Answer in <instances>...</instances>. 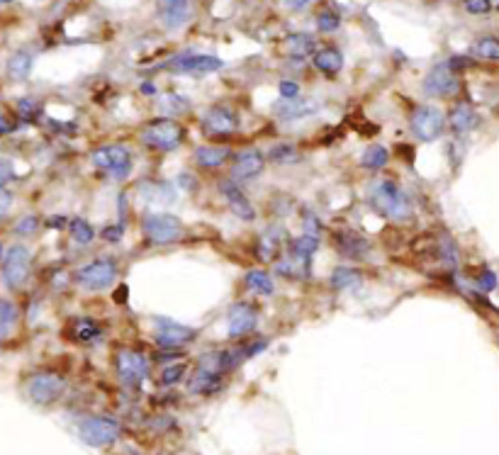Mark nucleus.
Masks as SVG:
<instances>
[{"mask_svg": "<svg viewBox=\"0 0 499 455\" xmlns=\"http://www.w3.org/2000/svg\"><path fill=\"white\" fill-rule=\"evenodd\" d=\"M497 273L490 270V268H482L480 278H478V287L482 292H492V290H497Z\"/></svg>", "mask_w": 499, "mask_h": 455, "instance_id": "obj_44", "label": "nucleus"}, {"mask_svg": "<svg viewBox=\"0 0 499 455\" xmlns=\"http://www.w3.org/2000/svg\"><path fill=\"white\" fill-rule=\"evenodd\" d=\"M156 13L166 30H180L190 17V0H156Z\"/></svg>", "mask_w": 499, "mask_h": 455, "instance_id": "obj_19", "label": "nucleus"}, {"mask_svg": "<svg viewBox=\"0 0 499 455\" xmlns=\"http://www.w3.org/2000/svg\"><path fill=\"white\" fill-rule=\"evenodd\" d=\"M158 349H173V351H180L183 346H188L190 341L197 339V329L192 327H185V324H178V322H168V319H161V324L156 327V334H154Z\"/></svg>", "mask_w": 499, "mask_h": 455, "instance_id": "obj_17", "label": "nucleus"}, {"mask_svg": "<svg viewBox=\"0 0 499 455\" xmlns=\"http://www.w3.org/2000/svg\"><path fill=\"white\" fill-rule=\"evenodd\" d=\"M363 280H366L363 270L353 268V265H339V268H334L331 275H329V285H331L334 290H339V292L358 290L363 285Z\"/></svg>", "mask_w": 499, "mask_h": 455, "instance_id": "obj_23", "label": "nucleus"}, {"mask_svg": "<svg viewBox=\"0 0 499 455\" xmlns=\"http://www.w3.org/2000/svg\"><path fill=\"white\" fill-rule=\"evenodd\" d=\"M312 64L324 76H336L344 68V54L336 47H322L312 54Z\"/></svg>", "mask_w": 499, "mask_h": 455, "instance_id": "obj_24", "label": "nucleus"}, {"mask_svg": "<svg viewBox=\"0 0 499 455\" xmlns=\"http://www.w3.org/2000/svg\"><path fill=\"white\" fill-rule=\"evenodd\" d=\"M200 129L207 136H229L239 129V115L229 105H214L202 115Z\"/></svg>", "mask_w": 499, "mask_h": 455, "instance_id": "obj_13", "label": "nucleus"}, {"mask_svg": "<svg viewBox=\"0 0 499 455\" xmlns=\"http://www.w3.org/2000/svg\"><path fill=\"white\" fill-rule=\"evenodd\" d=\"M122 234H124V226L122 224H107L105 229H103V239H105V241H112V243L120 241Z\"/></svg>", "mask_w": 499, "mask_h": 455, "instance_id": "obj_50", "label": "nucleus"}, {"mask_svg": "<svg viewBox=\"0 0 499 455\" xmlns=\"http://www.w3.org/2000/svg\"><path fill=\"white\" fill-rule=\"evenodd\" d=\"M224 388V375L222 373H212V371H205V368H197L195 375L190 378L188 383V390L192 395H214Z\"/></svg>", "mask_w": 499, "mask_h": 455, "instance_id": "obj_22", "label": "nucleus"}, {"mask_svg": "<svg viewBox=\"0 0 499 455\" xmlns=\"http://www.w3.org/2000/svg\"><path fill=\"white\" fill-rule=\"evenodd\" d=\"M278 93H280V100H295L300 98V85L295 81H280L278 83Z\"/></svg>", "mask_w": 499, "mask_h": 455, "instance_id": "obj_47", "label": "nucleus"}, {"mask_svg": "<svg viewBox=\"0 0 499 455\" xmlns=\"http://www.w3.org/2000/svg\"><path fill=\"white\" fill-rule=\"evenodd\" d=\"M243 283H246V290L253 295H261V297H268V295L275 292V283H273V275L268 270H261V268H253L243 275Z\"/></svg>", "mask_w": 499, "mask_h": 455, "instance_id": "obj_29", "label": "nucleus"}, {"mask_svg": "<svg viewBox=\"0 0 499 455\" xmlns=\"http://www.w3.org/2000/svg\"><path fill=\"white\" fill-rule=\"evenodd\" d=\"M446 64H448V68H451L453 73H458V71H463V68H470V66L475 64V61L468 59V56H451Z\"/></svg>", "mask_w": 499, "mask_h": 455, "instance_id": "obj_49", "label": "nucleus"}, {"mask_svg": "<svg viewBox=\"0 0 499 455\" xmlns=\"http://www.w3.org/2000/svg\"><path fill=\"white\" fill-rule=\"evenodd\" d=\"M463 8L470 15H487L492 10V0H463Z\"/></svg>", "mask_w": 499, "mask_h": 455, "instance_id": "obj_45", "label": "nucleus"}, {"mask_svg": "<svg viewBox=\"0 0 499 455\" xmlns=\"http://www.w3.org/2000/svg\"><path fill=\"white\" fill-rule=\"evenodd\" d=\"M39 226H42V219H39L37 214H25L22 219H18V224H15L13 231L18 236H35Z\"/></svg>", "mask_w": 499, "mask_h": 455, "instance_id": "obj_42", "label": "nucleus"}, {"mask_svg": "<svg viewBox=\"0 0 499 455\" xmlns=\"http://www.w3.org/2000/svg\"><path fill=\"white\" fill-rule=\"evenodd\" d=\"M115 366H117V375H120L122 385L124 388H132V390H137L146 380V375H149V358H146L144 353H139V351H132V349L117 351Z\"/></svg>", "mask_w": 499, "mask_h": 455, "instance_id": "obj_10", "label": "nucleus"}, {"mask_svg": "<svg viewBox=\"0 0 499 455\" xmlns=\"http://www.w3.org/2000/svg\"><path fill=\"white\" fill-rule=\"evenodd\" d=\"M3 256H5V248H3V243H0V261H3Z\"/></svg>", "mask_w": 499, "mask_h": 455, "instance_id": "obj_57", "label": "nucleus"}, {"mask_svg": "<svg viewBox=\"0 0 499 455\" xmlns=\"http://www.w3.org/2000/svg\"><path fill=\"white\" fill-rule=\"evenodd\" d=\"M185 141V127L173 117H158L144 124L141 144L154 151H175Z\"/></svg>", "mask_w": 499, "mask_h": 455, "instance_id": "obj_2", "label": "nucleus"}, {"mask_svg": "<svg viewBox=\"0 0 499 455\" xmlns=\"http://www.w3.org/2000/svg\"><path fill=\"white\" fill-rule=\"evenodd\" d=\"M339 27H341V17L334 13V10H322V13L317 15V30L319 32L331 34V32H336Z\"/></svg>", "mask_w": 499, "mask_h": 455, "instance_id": "obj_41", "label": "nucleus"}, {"mask_svg": "<svg viewBox=\"0 0 499 455\" xmlns=\"http://www.w3.org/2000/svg\"><path fill=\"white\" fill-rule=\"evenodd\" d=\"M100 336H103V327H100L95 319H88V317H81V319L71 322V339L78 341L83 346L95 344Z\"/></svg>", "mask_w": 499, "mask_h": 455, "instance_id": "obj_28", "label": "nucleus"}, {"mask_svg": "<svg viewBox=\"0 0 499 455\" xmlns=\"http://www.w3.org/2000/svg\"><path fill=\"white\" fill-rule=\"evenodd\" d=\"M166 68L183 76H207L224 68V61L214 54H197V51H183L166 61Z\"/></svg>", "mask_w": 499, "mask_h": 455, "instance_id": "obj_5", "label": "nucleus"}, {"mask_svg": "<svg viewBox=\"0 0 499 455\" xmlns=\"http://www.w3.org/2000/svg\"><path fill=\"white\" fill-rule=\"evenodd\" d=\"M141 95H156V85L154 83H141Z\"/></svg>", "mask_w": 499, "mask_h": 455, "instance_id": "obj_56", "label": "nucleus"}, {"mask_svg": "<svg viewBox=\"0 0 499 455\" xmlns=\"http://www.w3.org/2000/svg\"><path fill=\"white\" fill-rule=\"evenodd\" d=\"M185 373H188V366H185V363H171V366H166L161 371L158 383H161L163 388H173V385H178L180 380L185 378Z\"/></svg>", "mask_w": 499, "mask_h": 455, "instance_id": "obj_38", "label": "nucleus"}, {"mask_svg": "<svg viewBox=\"0 0 499 455\" xmlns=\"http://www.w3.org/2000/svg\"><path fill=\"white\" fill-rule=\"evenodd\" d=\"M497 8H499V3H497Z\"/></svg>", "mask_w": 499, "mask_h": 455, "instance_id": "obj_59", "label": "nucleus"}, {"mask_svg": "<svg viewBox=\"0 0 499 455\" xmlns=\"http://www.w3.org/2000/svg\"><path fill=\"white\" fill-rule=\"evenodd\" d=\"M15 119H10L5 112H0V136H5V134H10V132H15Z\"/></svg>", "mask_w": 499, "mask_h": 455, "instance_id": "obj_52", "label": "nucleus"}, {"mask_svg": "<svg viewBox=\"0 0 499 455\" xmlns=\"http://www.w3.org/2000/svg\"><path fill=\"white\" fill-rule=\"evenodd\" d=\"M141 231L151 243L163 246V243L180 241L185 234V226L178 217L168 212H146L144 219H141Z\"/></svg>", "mask_w": 499, "mask_h": 455, "instance_id": "obj_4", "label": "nucleus"}, {"mask_svg": "<svg viewBox=\"0 0 499 455\" xmlns=\"http://www.w3.org/2000/svg\"><path fill=\"white\" fill-rule=\"evenodd\" d=\"M78 436L86 446L103 448L120 439V424L110 417H88L78 424Z\"/></svg>", "mask_w": 499, "mask_h": 455, "instance_id": "obj_9", "label": "nucleus"}, {"mask_svg": "<svg viewBox=\"0 0 499 455\" xmlns=\"http://www.w3.org/2000/svg\"><path fill=\"white\" fill-rule=\"evenodd\" d=\"M265 153L258 149H243L234 156L231 161V180L236 183H248V180H256L261 173L265 170Z\"/></svg>", "mask_w": 499, "mask_h": 455, "instance_id": "obj_16", "label": "nucleus"}, {"mask_svg": "<svg viewBox=\"0 0 499 455\" xmlns=\"http://www.w3.org/2000/svg\"><path fill=\"white\" fill-rule=\"evenodd\" d=\"M280 236H283L280 229H268V231L261 234V239H258V258L263 261V263H270V261L278 258V253H280V248H283Z\"/></svg>", "mask_w": 499, "mask_h": 455, "instance_id": "obj_31", "label": "nucleus"}, {"mask_svg": "<svg viewBox=\"0 0 499 455\" xmlns=\"http://www.w3.org/2000/svg\"><path fill=\"white\" fill-rule=\"evenodd\" d=\"M388 161H390V149L388 146L373 144L361 153V166L366 170H375L378 173V170H383L385 166H388Z\"/></svg>", "mask_w": 499, "mask_h": 455, "instance_id": "obj_32", "label": "nucleus"}, {"mask_svg": "<svg viewBox=\"0 0 499 455\" xmlns=\"http://www.w3.org/2000/svg\"><path fill=\"white\" fill-rule=\"evenodd\" d=\"M139 192L146 197V200H151V202H163V204H168V202H173L175 200V190H173V185L171 183H141L139 185Z\"/></svg>", "mask_w": 499, "mask_h": 455, "instance_id": "obj_33", "label": "nucleus"}, {"mask_svg": "<svg viewBox=\"0 0 499 455\" xmlns=\"http://www.w3.org/2000/svg\"><path fill=\"white\" fill-rule=\"evenodd\" d=\"M319 110H322V102H317V100H305V98L280 100L275 105V117L283 119V122H297V119L317 115Z\"/></svg>", "mask_w": 499, "mask_h": 455, "instance_id": "obj_20", "label": "nucleus"}, {"mask_svg": "<svg viewBox=\"0 0 499 455\" xmlns=\"http://www.w3.org/2000/svg\"><path fill=\"white\" fill-rule=\"evenodd\" d=\"M69 231H71V236H73V241H78V243H90L95 239V229H93V224H90L88 219H83V217H73L69 221Z\"/></svg>", "mask_w": 499, "mask_h": 455, "instance_id": "obj_36", "label": "nucleus"}, {"mask_svg": "<svg viewBox=\"0 0 499 455\" xmlns=\"http://www.w3.org/2000/svg\"><path fill=\"white\" fill-rule=\"evenodd\" d=\"M290 10H307L309 5H314V0H283Z\"/></svg>", "mask_w": 499, "mask_h": 455, "instance_id": "obj_54", "label": "nucleus"}, {"mask_svg": "<svg viewBox=\"0 0 499 455\" xmlns=\"http://www.w3.org/2000/svg\"><path fill=\"white\" fill-rule=\"evenodd\" d=\"M61 224H69V221H66L64 217H52V219L47 221L49 229H61Z\"/></svg>", "mask_w": 499, "mask_h": 455, "instance_id": "obj_55", "label": "nucleus"}, {"mask_svg": "<svg viewBox=\"0 0 499 455\" xmlns=\"http://www.w3.org/2000/svg\"><path fill=\"white\" fill-rule=\"evenodd\" d=\"M319 236H312V234H300L295 236L290 241V256L297 263L302 265H309V261L314 258V253L319 251Z\"/></svg>", "mask_w": 499, "mask_h": 455, "instance_id": "obj_27", "label": "nucleus"}, {"mask_svg": "<svg viewBox=\"0 0 499 455\" xmlns=\"http://www.w3.org/2000/svg\"><path fill=\"white\" fill-rule=\"evenodd\" d=\"M334 246L349 261H366L373 251L371 241L361 231L349 229V226H341V229L334 231Z\"/></svg>", "mask_w": 499, "mask_h": 455, "instance_id": "obj_15", "label": "nucleus"}, {"mask_svg": "<svg viewBox=\"0 0 499 455\" xmlns=\"http://www.w3.org/2000/svg\"><path fill=\"white\" fill-rule=\"evenodd\" d=\"M448 124H451V132L456 136H465L480 124V115L470 102H458L448 115Z\"/></svg>", "mask_w": 499, "mask_h": 455, "instance_id": "obj_21", "label": "nucleus"}, {"mask_svg": "<svg viewBox=\"0 0 499 455\" xmlns=\"http://www.w3.org/2000/svg\"><path fill=\"white\" fill-rule=\"evenodd\" d=\"M15 322H18V309H15L13 302H8V300H0V341L10 334V329L15 327Z\"/></svg>", "mask_w": 499, "mask_h": 455, "instance_id": "obj_37", "label": "nucleus"}, {"mask_svg": "<svg viewBox=\"0 0 499 455\" xmlns=\"http://www.w3.org/2000/svg\"><path fill=\"white\" fill-rule=\"evenodd\" d=\"M32 66H35V56H32V51L20 49L8 59V76L15 78V81H25V78H30Z\"/></svg>", "mask_w": 499, "mask_h": 455, "instance_id": "obj_30", "label": "nucleus"}, {"mask_svg": "<svg viewBox=\"0 0 499 455\" xmlns=\"http://www.w3.org/2000/svg\"><path fill=\"white\" fill-rule=\"evenodd\" d=\"M117 261L107 258V256H100V258H93L78 270V285L86 290H107L115 285L117 280Z\"/></svg>", "mask_w": 499, "mask_h": 455, "instance_id": "obj_6", "label": "nucleus"}, {"mask_svg": "<svg viewBox=\"0 0 499 455\" xmlns=\"http://www.w3.org/2000/svg\"><path fill=\"white\" fill-rule=\"evenodd\" d=\"M302 224H305V234H312V236L322 234V219L317 217L312 209H302Z\"/></svg>", "mask_w": 499, "mask_h": 455, "instance_id": "obj_43", "label": "nucleus"}, {"mask_svg": "<svg viewBox=\"0 0 499 455\" xmlns=\"http://www.w3.org/2000/svg\"><path fill=\"white\" fill-rule=\"evenodd\" d=\"M371 202L380 214L393 221H407L414 214L410 197L402 192V187L393 178H380L371 185Z\"/></svg>", "mask_w": 499, "mask_h": 455, "instance_id": "obj_1", "label": "nucleus"}, {"mask_svg": "<svg viewBox=\"0 0 499 455\" xmlns=\"http://www.w3.org/2000/svg\"><path fill=\"white\" fill-rule=\"evenodd\" d=\"M0 3H8V0H0Z\"/></svg>", "mask_w": 499, "mask_h": 455, "instance_id": "obj_58", "label": "nucleus"}, {"mask_svg": "<svg viewBox=\"0 0 499 455\" xmlns=\"http://www.w3.org/2000/svg\"><path fill=\"white\" fill-rule=\"evenodd\" d=\"M3 280L5 285L10 290H18L27 283V278H30L32 273V253L27 246H22V243H15V246H10L8 251L3 256Z\"/></svg>", "mask_w": 499, "mask_h": 455, "instance_id": "obj_7", "label": "nucleus"}, {"mask_svg": "<svg viewBox=\"0 0 499 455\" xmlns=\"http://www.w3.org/2000/svg\"><path fill=\"white\" fill-rule=\"evenodd\" d=\"M297 261L292 258H275V273L278 275H283V278H295V273H297Z\"/></svg>", "mask_w": 499, "mask_h": 455, "instance_id": "obj_46", "label": "nucleus"}, {"mask_svg": "<svg viewBox=\"0 0 499 455\" xmlns=\"http://www.w3.org/2000/svg\"><path fill=\"white\" fill-rule=\"evenodd\" d=\"M229 156H231V149H226V146H197L192 158H195V163L200 168L212 170V168L224 166V163L229 161Z\"/></svg>", "mask_w": 499, "mask_h": 455, "instance_id": "obj_26", "label": "nucleus"}, {"mask_svg": "<svg viewBox=\"0 0 499 455\" xmlns=\"http://www.w3.org/2000/svg\"><path fill=\"white\" fill-rule=\"evenodd\" d=\"M422 90L429 98H453V95L461 93V78H458V73H453L444 61V64H436L427 76H424Z\"/></svg>", "mask_w": 499, "mask_h": 455, "instance_id": "obj_12", "label": "nucleus"}, {"mask_svg": "<svg viewBox=\"0 0 499 455\" xmlns=\"http://www.w3.org/2000/svg\"><path fill=\"white\" fill-rule=\"evenodd\" d=\"M446 117L439 107L434 105H422L412 112L410 117V129L419 141H436L444 134Z\"/></svg>", "mask_w": 499, "mask_h": 455, "instance_id": "obj_11", "label": "nucleus"}, {"mask_svg": "<svg viewBox=\"0 0 499 455\" xmlns=\"http://www.w3.org/2000/svg\"><path fill=\"white\" fill-rule=\"evenodd\" d=\"M90 161H93L100 170L110 173L115 180H124L129 173H132V151L122 144L100 146V149L93 151Z\"/></svg>", "mask_w": 499, "mask_h": 455, "instance_id": "obj_8", "label": "nucleus"}, {"mask_svg": "<svg viewBox=\"0 0 499 455\" xmlns=\"http://www.w3.org/2000/svg\"><path fill=\"white\" fill-rule=\"evenodd\" d=\"M317 51V37L309 32H292L285 37V54L292 59H307Z\"/></svg>", "mask_w": 499, "mask_h": 455, "instance_id": "obj_25", "label": "nucleus"}, {"mask_svg": "<svg viewBox=\"0 0 499 455\" xmlns=\"http://www.w3.org/2000/svg\"><path fill=\"white\" fill-rule=\"evenodd\" d=\"M219 192H222V197L226 200V204H229L234 217H239L241 221L256 219V209H253L251 200L246 197V192L236 185V180H222V183H219Z\"/></svg>", "mask_w": 499, "mask_h": 455, "instance_id": "obj_18", "label": "nucleus"}, {"mask_svg": "<svg viewBox=\"0 0 499 455\" xmlns=\"http://www.w3.org/2000/svg\"><path fill=\"white\" fill-rule=\"evenodd\" d=\"M265 161L278 163V166H287V163H297L300 161V151L295 149L292 144H275L268 149V156Z\"/></svg>", "mask_w": 499, "mask_h": 455, "instance_id": "obj_34", "label": "nucleus"}, {"mask_svg": "<svg viewBox=\"0 0 499 455\" xmlns=\"http://www.w3.org/2000/svg\"><path fill=\"white\" fill-rule=\"evenodd\" d=\"M15 112H18V117L22 122H35V119L42 115V105H39L35 98H22L18 100V105H15Z\"/></svg>", "mask_w": 499, "mask_h": 455, "instance_id": "obj_39", "label": "nucleus"}, {"mask_svg": "<svg viewBox=\"0 0 499 455\" xmlns=\"http://www.w3.org/2000/svg\"><path fill=\"white\" fill-rule=\"evenodd\" d=\"M25 392L30 397V402H35L39 407H49L54 402H59L66 392V380L59 373L52 371H39L32 373L25 380Z\"/></svg>", "mask_w": 499, "mask_h": 455, "instance_id": "obj_3", "label": "nucleus"}, {"mask_svg": "<svg viewBox=\"0 0 499 455\" xmlns=\"http://www.w3.org/2000/svg\"><path fill=\"white\" fill-rule=\"evenodd\" d=\"M470 54L478 56V59L487 61H499V39L495 37H482L470 47Z\"/></svg>", "mask_w": 499, "mask_h": 455, "instance_id": "obj_35", "label": "nucleus"}, {"mask_svg": "<svg viewBox=\"0 0 499 455\" xmlns=\"http://www.w3.org/2000/svg\"><path fill=\"white\" fill-rule=\"evenodd\" d=\"M178 183L183 185V190H188V192L197 190V180L192 178L190 173H180V175H178Z\"/></svg>", "mask_w": 499, "mask_h": 455, "instance_id": "obj_53", "label": "nucleus"}, {"mask_svg": "<svg viewBox=\"0 0 499 455\" xmlns=\"http://www.w3.org/2000/svg\"><path fill=\"white\" fill-rule=\"evenodd\" d=\"M439 256H441V261H444L448 268H458V246H456V241H453V239H448V236L441 239Z\"/></svg>", "mask_w": 499, "mask_h": 455, "instance_id": "obj_40", "label": "nucleus"}, {"mask_svg": "<svg viewBox=\"0 0 499 455\" xmlns=\"http://www.w3.org/2000/svg\"><path fill=\"white\" fill-rule=\"evenodd\" d=\"M258 309L251 302H234L226 312V334L229 339H241L256 329Z\"/></svg>", "mask_w": 499, "mask_h": 455, "instance_id": "obj_14", "label": "nucleus"}, {"mask_svg": "<svg viewBox=\"0 0 499 455\" xmlns=\"http://www.w3.org/2000/svg\"><path fill=\"white\" fill-rule=\"evenodd\" d=\"M13 178H15V163L10 158L0 156V187L8 185Z\"/></svg>", "mask_w": 499, "mask_h": 455, "instance_id": "obj_48", "label": "nucleus"}, {"mask_svg": "<svg viewBox=\"0 0 499 455\" xmlns=\"http://www.w3.org/2000/svg\"><path fill=\"white\" fill-rule=\"evenodd\" d=\"M10 207H13V192L5 190V187H0V219L10 212Z\"/></svg>", "mask_w": 499, "mask_h": 455, "instance_id": "obj_51", "label": "nucleus"}]
</instances>
